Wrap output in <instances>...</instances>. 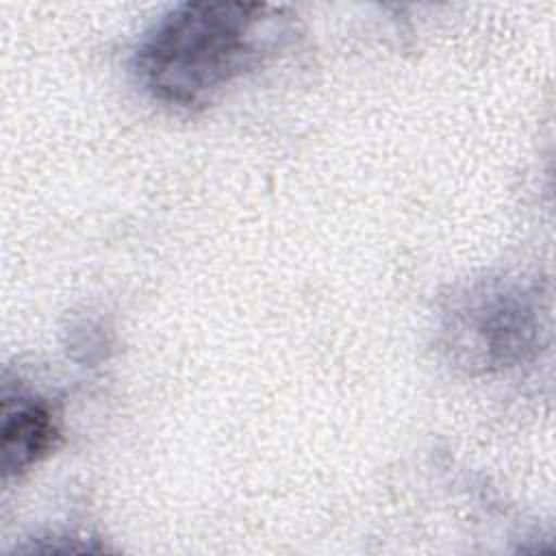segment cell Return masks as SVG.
<instances>
[{"label": "cell", "mask_w": 556, "mask_h": 556, "mask_svg": "<svg viewBox=\"0 0 556 556\" xmlns=\"http://www.w3.org/2000/svg\"><path fill=\"white\" fill-rule=\"evenodd\" d=\"M56 419L46 400L26 389L2 391L0 452L4 480L22 476L46 458L56 443Z\"/></svg>", "instance_id": "3957f363"}, {"label": "cell", "mask_w": 556, "mask_h": 556, "mask_svg": "<svg viewBox=\"0 0 556 556\" xmlns=\"http://www.w3.org/2000/svg\"><path fill=\"white\" fill-rule=\"evenodd\" d=\"M536 295L515 278H480L452 293L441 311V345L469 374L528 361L539 343Z\"/></svg>", "instance_id": "7a4b0ae2"}, {"label": "cell", "mask_w": 556, "mask_h": 556, "mask_svg": "<svg viewBox=\"0 0 556 556\" xmlns=\"http://www.w3.org/2000/svg\"><path fill=\"white\" fill-rule=\"evenodd\" d=\"M280 9L265 2H180L139 39L132 72L159 102L206 106L278 39Z\"/></svg>", "instance_id": "6da1fadb"}]
</instances>
